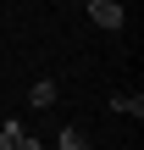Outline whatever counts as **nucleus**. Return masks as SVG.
<instances>
[{"instance_id": "obj_5", "label": "nucleus", "mask_w": 144, "mask_h": 150, "mask_svg": "<svg viewBox=\"0 0 144 150\" xmlns=\"http://www.w3.org/2000/svg\"><path fill=\"white\" fill-rule=\"evenodd\" d=\"M22 134H28V128H22L17 117H6V122H0V150H17V139H22Z\"/></svg>"}, {"instance_id": "obj_1", "label": "nucleus", "mask_w": 144, "mask_h": 150, "mask_svg": "<svg viewBox=\"0 0 144 150\" xmlns=\"http://www.w3.org/2000/svg\"><path fill=\"white\" fill-rule=\"evenodd\" d=\"M89 22L105 28V33H117V28H122V6H117V0H89Z\"/></svg>"}, {"instance_id": "obj_4", "label": "nucleus", "mask_w": 144, "mask_h": 150, "mask_svg": "<svg viewBox=\"0 0 144 150\" xmlns=\"http://www.w3.org/2000/svg\"><path fill=\"white\" fill-rule=\"evenodd\" d=\"M55 150H89V134H83L78 122H67V128H61V139H55Z\"/></svg>"}, {"instance_id": "obj_6", "label": "nucleus", "mask_w": 144, "mask_h": 150, "mask_svg": "<svg viewBox=\"0 0 144 150\" xmlns=\"http://www.w3.org/2000/svg\"><path fill=\"white\" fill-rule=\"evenodd\" d=\"M17 150H44V145H39L33 134H22V139H17Z\"/></svg>"}, {"instance_id": "obj_3", "label": "nucleus", "mask_w": 144, "mask_h": 150, "mask_svg": "<svg viewBox=\"0 0 144 150\" xmlns=\"http://www.w3.org/2000/svg\"><path fill=\"white\" fill-rule=\"evenodd\" d=\"M111 111H117V117H133V122H139V117H144V95H111Z\"/></svg>"}, {"instance_id": "obj_2", "label": "nucleus", "mask_w": 144, "mask_h": 150, "mask_svg": "<svg viewBox=\"0 0 144 150\" xmlns=\"http://www.w3.org/2000/svg\"><path fill=\"white\" fill-rule=\"evenodd\" d=\"M55 100H61V89H55V78H39V83L28 89V106H39V111H50Z\"/></svg>"}]
</instances>
